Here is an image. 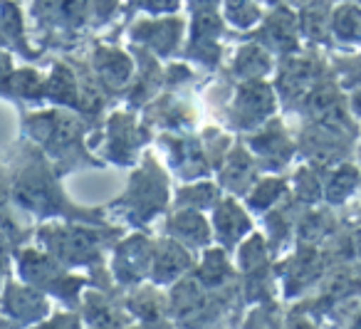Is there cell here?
<instances>
[{
  "label": "cell",
  "instance_id": "obj_22",
  "mask_svg": "<svg viewBox=\"0 0 361 329\" xmlns=\"http://www.w3.org/2000/svg\"><path fill=\"white\" fill-rule=\"evenodd\" d=\"M87 322H90V329H119V314L104 304L99 297H90L87 299Z\"/></svg>",
  "mask_w": 361,
  "mask_h": 329
},
{
  "label": "cell",
  "instance_id": "obj_17",
  "mask_svg": "<svg viewBox=\"0 0 361 329\" xmlns=\"http://www.w3.org/2000/svg\"><path fill=\"white\" fill-rule=\"evenodd\" d=\"M280 85L287 97H300L312 85V65L302 60H292L287 65L285 75L280 77Z\"/></svg>",
  "mask_w": 361,
  "mask_h": 329
},
{
  "label": "cell",
  "instance_id": "obj_1",
  "mask_svg": "<svg viewBox=\"0 0 361 329\" xmlns=\"http://www.w3.org/2000/svg\"><path fill=\"white\" fill-rule=\"evenodd\" d=\"M47 245L57 258L67 260V263H85L90 255L97 253V233L87 228H47L42 233Z\"/></svg>",
  "mask_w": 361,
  "mask_h": 329
},
{
  "label": "cell",
  "instance_id": "obj_10",
  "mask_svg": "<svg viewBox=\"0 0 361 329\" xmlns=\"http://www.w3.org/2000/svg\"><path fill=\"white\" fill-rule=\"evenodd\" d=\"M94 67L109 90H121L131 77V60L119 50H102L94 57Z\"/></svg>",
  "mask_w": 361,
  "mask_h": 329
},
{
  "label": "cell",
  "instance_id": "obj_18",
  "mask_svg": "<svg viewBox=\"0 0 361 329\" xmlns=\"http://www.w3.org/2000/svg\"><path fill=\"white\" fill-rule=\"evenodd\" d=\"M265 40L277 50H287L295 47V28H292V18L287 16V11H280V16H275L272 20H267L265 25Z\"/></svg>",
  "mask_w": 361,
  "mask_h": 329
},
{
  "label": "cell",
  "instance_id": "obj_26",
  "mask_svg": "<svg viewBox=\"0 0 361 329\" xmlns=\"http://www.w3.org/2000/svg\"><path fill=\"white\" fill-rule=\"evenodd\" d=\"M180 203L183 208H191V210H203L206 205H213L218 201V191L213 189L211 184H198L193 189H186L180 193Z\"/></svg>",
  "mask_w": 361,
  "mask_h": 329
},
{
  "label": "cell",
  "instance_id": "obj_4",
  "mask_svg": "<svg viewBox=\"0 0 361 329\" xmlns=\"http://www.w3.org/2000/svg\"><path fill=\"white\" fill-rule=\"evenodd\" d=\"M3 309H6L13 319H18V322L30 324V322H37V319L45 317L47 299L37 287L8 285L6 294H3Z\"/></svg>",
  "mask_w": 361,
  "mask_h": 329
},
{
  "label": "cell",
  "instance_id": "obj_32",
  "mask_svg": "<svg viewBox=\"0 0 361 329\" xmlns=\"http://www.w3.org/2000/svg\"><path fill=\"white\" fill-rule=\"evenodd\" d=\"M6 67H8V57H3V55H0V77L6 75Z\"/></svg>",
  "mask_w": 361,
  "mask_h": 329
},
{
  "label": "cell",
  "instance_id": "obj_15",
  "mask_svg": "<svg viewBox=\"0 0 361 329\" xmlns=\"http://www.w3.org/2000/svg\"><path fill=\"white\" fill-rule=\"evenodd\" d=\"M356 184H359V174H356L354 166H339V169L331 174L329 184H326V198H329L331 203H341V201H346L354 193Z\"/></svg>",
  "mask_w": 361,
  "mask_h": 329
},
{
  "label": "cell",
  "instance_id": "obj_20",
  "mask_svg": "<svg viewBox=\"0 0 361 329\" xmlns=\"http://www.w3.org/2000/svg\"><path fill=\"white\" fill-rule=\"evenodd\" d=\"M270 70V57L262 47H243L235 57V72L245 77H260Z\"/></svg>",
  "mask_w": 361,
  "mask_h": 329
},
{
  "label": "cell",
  "instance_id": "obj_6",
  "mask_svg": "<svg viewBox=\"0 0 361 329\" xmlns=\"http://www.w3.org/2000/svg\"><path fill=\"white\" fill-rule=\"evenodd\" d=\"M32 134L52 149H67L80 136V124L67 114H42L32 119Z\"/></svg>",
  "mask_w": 361,
  "mask_h": 329
},
{
  "label": "cell",
  "instance_id": "obj_14",
  "mask_svg": "<svg viewBox=\"0 0 361 329\" xmlns=\"http://www.w3.org/2000/svg\"><path fill=\"white\" fill-rule=\"evenodd\" d=\"M176 30H178V23H154V25L146 23V25L139 28L136 35H139L146 45L169 52V50H173L176 40H178V32Z\"/></svg>",
  "mask_w": 361,
  "mask_h": 329
},
{
  "label": "cell",
  "instance_id": "obj_21",
  "mask_svg": "<svg viewBox=\"0 0 361 329\" xmlns=\"http://www.w3.org/2000/svg\"><path fill=\"white\" fill-rule=\"evenodd\" d=\"M250 171H252V164L245 154H233L231 159L226 161V166H223V181H226L228 189H235L238 193H240L247 186Z\"/></svg>",
  "mask_w": 361,
  "mask_h": 329
},
{
  "label": "cell",
  "instance_id": "obj_11",
  "mask_svg": "<svg viewBox=\"0 0 361 329\" xmlns=\"http://www.w3.org/2000/svg\"><path fill=\"white\" fill-rule=\"evenodd\" d=\"M171 164L178 169L180 176L193 179V176L203 174L206 171V159H203V151L193 141H176L173 151H171Z\"/></svg>",
  "mask_w": 361,
  "mask_h": 329
},
{
  "label": "cell",
  "instance_id": "obj_29",
  "mask_svg": "<svg viewBox=\"0 0 361 329\" xmlns=\"http://www.w3.org/2000/svg\"><path fill=\"white\" fill-rule=\"evenodd\" d=\"M50 6L55 8L62 23H80L85 18L87 0H50Z\"/></svg>",
  "mask_w": 361,
  "mask_h": 329
},
{
  "label": "cell",
  "instance_id": "obj_5",
  "mask_svg": "<svg viewBox=\"0 0 361 329\" xmlns=\"http://www.w3.org/2000/svg\"><path fill=\"white\" fill-rule=\"evenodd\" d=\"M151 255H154V245L146 238H131L116 250L114 270L119 275L121 282H136L141 280L151 268Z\"/></svg>",
  "mask_w": 361,
  "mask_h": 329
},
{
  "label": "cell",
  "instance_id": "obj_28",
  "mask_svg": "<svg viewBox=\"0 0 361 329\" xmlns=\"http://www.w3.org/2000/svg\"><path fill=\"white\" fill-rule=\"evenodd\" d=\"M13 90L23 97H37L40 92H45V82L32 70H23L18 75H13Z\"/></svg>",
  "mask_w": 361,
  "mask_h": 329
},
{
  "label": "cell",
  "instance_id": "obj_3",
  "mask_svg": "<svg viewBox=\"0 0 361 329\" xmlns=\"http://www.w3.org/2000/svg\"><path fill=\"white\" fill-rule=\"evenodd\" d=\"M193 258L186 250V245L178 243V240H164L159 248L151 255V275H154V282H176L183 275L191 270Z\"/></svg>",
  "mask_w": 361,
  "mask_h": 329
},
{
  "label": "cell",
  "instance_id": "obj_8",
  "mask_svg": "<svg viewBox=\"0 0 361 329\" xmlns=\"http://www.w3.org/2000/svg\"><path fill=\"white\" fill-rule=\"evenodd\" d=\"M206 307V287L198 277H183L176 282L173 292H171V312L178 319L188 322V319L203 314Z\"/></svg>",
  "mask_w": 361,
  "mask_h": 329
},
{
  "label": "cell",
  "instance_id": "obj_12",
  "mask_svg": "<svg viewBox=\"0 0 361 329\" xmlns=\"http://www.w3.org/2000/svg\"><path fill=\"white\" fill-rule=\"evenodd\" d=\"M20 268H23V277H27V282L37 285V287L52 285L57 277V268L52 265V260L37 253H23Z\"/></svg>",
  "mask_w": 361,
  "mask_h": 329
},
{
  "label": "cell",
  "instance_id": "obj_16",
  "mask_svg": "<svg viewBox=\"0 0 361 329\" xmlns=\"http://www.w3.org/2000/svg\"><path fill=\"white\" fill-rule=\"evenodd\" d=\"M16 193H18V201L30 210L42 213L45 208H52V191H50V186L42 184V181H23Z\"/></svg>",
  "mask_w": 361,
  "mask_h": 329
},
{
  "label": "cell",
  "instance_id": "obj_27",
  "mask_svg": "<svg viewBox=\"0 0 361 329\" xmlns=\"http://www.w3.org/2000/svg\"><path fill=\"white\" fill-rule=\"evenodd\" d=\"M226 258H223V253H208L206 255V263L201 265V275H198V280L203 282V287H208V285H218L223 282V277H226Z\"/></svg>",
  "mask_w": 361,
  "mask_h": 329
},
{
  "label": "cell",
  "instance_id": "obj_33",
  "mask_svg": "<svg viewBox=\"0 0 361 329\" xmlns=\"http://www.w3.org/2000/svg\"><path fill=\"white\" fill-rule=\"evenodd\" d=\"M3 255H6V245H3V240H0V263H3Z\"/></svg>",
  "mask_w": 361,
  "mask_h": 329
},
{
  "label": "cell",
  "instance_id": "obj_7",
  "mask_svg": "<svg viewBox=\"0 0 361 329\" xmlns=\"http://www.w3.org/2000/svg\"><path fill=\"white\" fill-rule=\"evenodd\" d=\"M213 225H216L221 243H226L228 248L240 243L250 233V218H247V213L233 198H226L218 203L216 215H213Z\"/></svg>",
  "mask_w": 361,
  "mask_h": 329
},
{
  "label": "cell",
  "instance_id": "obj_25",
  "mask_svg": "<svg viewBox=\"0 0 361 329\" xmlns=\"http://www.w3.org/2000/svg\"><path fill=\"white\" fill-rule=\"evenodd\" d=\"M282 191H285V184L277 179H262L260 184H257V189L250 193V198H247V203H250V208H270L272 203H275L277 198L282 196Z\"/></svg>",
  "mask_w": 361,
  "mask_h": 329
},
{
  "label": "cell",
  "instance_id": "obj_31",
  "mask_svg": "<svg viewBox=\"0 0 361 329\" xmlns=\"http://www.w3.org/2000/svg\"><path fill=\"white\" fill-rule=\"evenodd\" d=\"M37 329H80V319H77L75 314H57V317L47 319V322Z\"/></svg>",
  "mask_w": 361,
  "mask_h": 329
},
{
  "label": "cell",
  "instance_id": "obj_23",
  "mask_svg": "<svg viewBox=\"0 0 361 329\" xmlns=\"http://www.w3.org/2000/svg\"><path fill=\"white\" fill-rule=\"evenodd\" d=\"M226 16L235 28H250L260 18L255 0H226Z\"/></svg>",
  "mask_w": 361,
  "mask_h": 329
},
{
  "label": "cell",
  "instance_id": "obj_19",
  "mask_svg": "<svg viewBox=\"0 0 361 329\" xmlns=\"http://www.w3.org/2000/svg\"><path fill=\"white\" fill-rule=\"evenodd\" d=\"M334 32L339 35V40L351 42L354 45L359 40V8L356 3H344L334 11Z\"/></svg>",
  "mask_w": 361,
  "mask_h": 329
},
{
  "label": "cell",
  "instance_id": "obj_24",
  "mask_svg": "<svg viewBox=\"0 0 361 329\" xmlns=\"http://www.w3.org/2000/svg\"><path fill=\"white\" fill-rule=\"evenodd\" d=\"M252 146L257 149V154H265V156H277V161H285L287 159V151H290V144H287L285 134L280 129H272V131H262V136H257L252 141Z\"/></svg>",
  "mask_w": 361,
  "mask_h": 329
},
{
  "label": "cell",
  "instance_id": "obj_9",
  "mask_svg": "<svg viewBox=\"0 0 361 329\" xmlns=\"http://www.w3.org/2000/svg\"><path fill=\"white\" fill-rule=\"evenodd\" d=\"M171 233L178 238V243H186V245H206L211 233H208V223L206 218L201 215V210H191V208H183L171 218L169 223Z\"/></svg>",
  "mask_w": 361,
  "mask_h": 329
},
{
  "label": "cell",
  "instance_id": "obj_2",
  "mask_svg": "<svg viewBox=\"0 0 361 329\" xmlns=\"http://www.w3.org/2000/svg\"><path fill=\"white\" fill-rule=\"evenodd\" d=\"M275 109V97L267 85L260 80H250L238 90L235 102H233V112H235L238 124L243 126H255L265 119L270 112Z\"/></svg>",
  "mask_w": 361,
  "mask_h": 329
},
{
  "label": "cell",
  "instance_id": "obj_30",
  "mask_svg": "<svg viewBox=\"0 0 361 329\" xmlns=\"http://www.w3.org/2000/svg\"><path fill=\"white\" fill-rule=\"evenodd\" d=\"M129 307L134 309L139 317H144V319H149V322H154V319H159V304H156V299L154 297H144V292L139 294V297H134L129 302Z\"/></svg>",
  "mask_w": 361,
  "mask_h": 329
},
{
  "label": "cell",
  "instance_id": "obj_13",
  "mask_svg": "<svg viewBox=\"0 0 361 329\" xmlns=\"http://www.w3.org/2000/svg\"><path fill=\"white\" fill-rule=\"evenodd\" d=\"M45 95L52 97L55 102H65L70 107H77V100H80V90H77V82L72 77V72L67 67L57 65L52 77L45 85Z\"/></svg>",
  "mask_w": 361,
  "mask_h": 329
}]
</instances>
